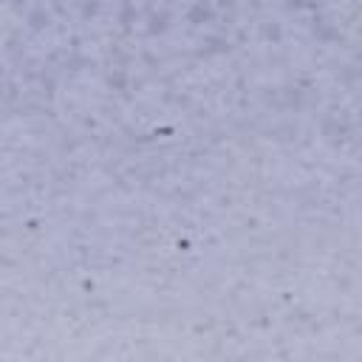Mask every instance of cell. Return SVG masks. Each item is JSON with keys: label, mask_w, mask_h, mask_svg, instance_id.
Returning <instances> with one entry per match:
<instances>
[{"label": "cell", "mask_w": 362, "mask_h": 362, "mask_svg": "<svg viewBox=\"0 0 362 362\" xmlns=\"http://www.w3.org/2000/svg\"><path fill=\"white\" fill-rule=\"evenodd\" d=\"M297 3H303V0H297Z\"/></svg>", "instance_id": "6da1fadb"}]
</instances>
